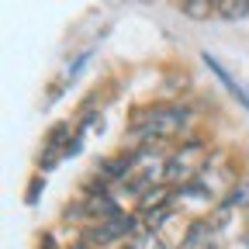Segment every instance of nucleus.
<instances>
[{
  "label": "nucleus",
  "instance_id": "nucleus-1",
  "mask_svg": "<svg viewBox=\"0 0 249 249\" xmlns=\"http://www.w3.org/2000/svg\"><path fill=\"white\" fill-rule=\"evenodd\" d=\"M183 121H187V111L177 107V104H163V107H152L149 111V121L142 124V128L149 135H170L177 128H183Z\"/></svg>",
  "mask_w": 249,
  "mask_h": 249
},
{
  "label": "nucleus",
  "instance_id": "nucleus-2",
  "mask_svg": "<svg viewBox=\"0 0 249 249\" xmlns=\"http://www.w3.org/2000/svg\"><path fill=\"white\" fill-rule=\"evenodd\" d=\"M132 229H135V218H128V214H114V218H107V222L93 225L87 239L97 242V246H107V242H118V239H128Z\"/></svg>",
  "mask_w": 249,
  "mask_h": 249
},
{
  "label": "nucleus",
  "instance_id": "nucleus-3",
  "mask_svg": "<svg viewBox=\"0 0 249 249\" xmlns=\"http://www.w3.org/2000/svg\"><path fill=\"white\" fill-rule=\"evenodd\" d=\"M204 149L197 145V142H191V145H183L173 160H170V166H166V177L170 180H180V177H191L201 163H204V156H201Z\"/></svg>",
  "mask_w": 249,
  "mask_h": 249
},
{
  "label": "nucleus",
  "instance_id": "nucleus-4",
  "mask_svg": "<svg viewBox=\"0 0 249 249\" xmlns=\"http://www.w3.org/2000/svg\"><path fill=\"white\" fill-rule=\"evenodd\" d=\"M211 239H214V225L204 222V218H194L183 232V242L180 249H211Z\"/></svg>",
  "mask_w": 249,
  "mask_h": 249
},
{
  "label": "nucleus",
  "instance_id": "nucleus-5",
  "mask_svg": "<svg viewBox=\"0 0 249 249\" xmlns=\"http://www.w3.org/2000/svg\"><path fill=\"white\" fill-rule=\"evenodd\" d=\"M204 62L211 66V73H214V76H218V80H222V83H225V87H229V90L235 93V97H239V104H242V107L249 111V90H246V87H239V83H235V80L229 76V70H225L222 62H218V59H211L208 52H204Z\"/></svg>",
  "mask_w": 249,
  "mask_h": 249
},
{
  "label": "nucleus",
  "instance_id": "nucleus-6",
  "mask_svg": "<svg viewBox=\"0 0 249 249\" xmlns=\"http://www.w3.org/2000/svg\"><path fill=\"white\" fill-rule=\"evenodd\" d=\"M214 14L222 21H242V18H249V0H218Z\"/></svg>",
  "mask_w": 249,
  "mask_h": 249
},
{
  "label": "nucleus",
  "instance_id": "nucleus-7",
  "mask_svg": "<svg viewBox=\"0 0 249 249\" xmlns=\"http://www.w3.org/2000/svg\"><path fill=\"white\" fill-rule=\"evenodd\" d=\"M218 4H211V0H183L180 4V14L183 18H191V21H208L214 14Z\"/></svg>",
  "mask_w": 249,
  "mask_h": 249
},
{
  "label": "nucleus",
  "instance_id": "nucleus-8",
  "mask_svg": "<svg viewBox=\"0 0 249 249\" xmlns=\"http://www.w3.org/2000/svg\"><path fill=\"white\" fill-rule=\"evenodd\" d=\"M225 208H246V211H249V180H239V183L232 187Z\"/></svg>",
  "mask_w": 249,
  "mask_h": 249
},
{
  "label": "nucleus",
  "instance_id": "nucleus-9",
  "mask_svg": "<svg viewBox=\"0 0 249 249\" xmlns=\"http://www.w3.org/2000/svg\"><path fill=\"white\" fill-rule=\"evenodd\" d=\"M128 249H166V246H163V239L156 235V232H149V235H139Z\"/></svg>",
  "mask_w": 249,
  "mask_h": 249
},
{
  "label": "nucleus",
  "instance_id": "nucleus-10",
  "mask_svg": "<svg viewBox=\"0 0 249 249\" xmlns=\"http://www.w3.org/2000/svg\"><path fill=\"white\" fill-rule=\"evenodd\" d=\"M42 187H45V183H42V177H35V180H31V191H28V204H35V201H38V191H42Z\"/></svg>",
  "mask_w": 249,
  "mask_h": 249
},
{
  "label": "nucleus",
  "instance_id": "nucleus-11",
  "mask_svg": "<svg viewBox=\"0 0 249 249\" xmlns=\"http://www.w3.org/2000/svg\"><path fill=\"white\" fill-rule=\"evenodd\" d=\"M87 59H90V55H80V59L73 62V66H70V80H76V76H80V70L87 66Z\"/></svg>",
  "mask_w": 249,
  "mask_h": 249
},
{
  "label": "nucleus",
  "instance_id": "nucleus-12",
  "mask_svg": "<svg viewBox=\"0 0 249 249\" xmlns=\"http://www.w3.org/2000/svg\"><path fill=\"white\" fill-rule=\"evenodd\" d=\"M73 249H90V246H87V242H76V246H73Z\"/></svg>",
  "mask_w": 249,
  "mask_h": 249
},
{
  "label": "nucleus",
  "instance_id": "nucleus-13",
  "mask_svg": "<svg viewBox=\"0 0 249 249\" xmlns=\"http://www.w3.org/2000/svg\"><path fill=\"white\" fill-rule=\"evenodd\" d=\"M242 242H246V249H249V232H246V235H242Z\"/></svg>",
  "mask_w": 249,
  "mask_h": 249
}]
</instances>
